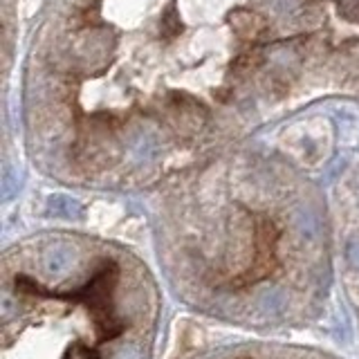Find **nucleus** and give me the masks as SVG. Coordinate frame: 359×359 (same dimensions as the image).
Masks as SVG:
<instances>
[{
  "instance_id": "obj_1",
  "label": "nucleus",
  "mask_w": 359,
  "mask_h": 359,
  "mask_svg": "<svg viewBox=\"0 0 359 359\" xmlns=\"http://www.w3.org/2000/svg\"><path fill=\"white\" fill-rule=\"evenodd\" d=\"M117 278H119L117 263L104 261L101 267L97 269V274L79 292H70V294H56V292H50L48 299L83 303L95 319L99 341H110L123 332V323L115 317V312H112V292H115Z\"/></svg>"
},
{
  "instance_id": "obj_2",
  "label": "nucleus",
  "mask_w": 359,
  "mask_h": 359,
  "mask_svg": "<svg viewBox=\"0 0 359 359\" xmlns=\"http://www.w3.org/2000/svg\"><path fill=\"white\" fill-rule=\"evenodd\" d=\"M276 241H278V229L274 227V222L265 216H256V261L245 274L231 280L233 287H250L274 272Z\"/></svg>"
},
{
  "instance_id": "obj_3",
  "label": "nucleus",
  "mask_w": 359,
  "mask_h": 359,
  "mask_svg": "<svg viewBox=\"0 0 359 359\" xmlns=\"http://www.w3.org/2000/svg\"><path fill=\"white\" fill-rule=\"evenodd\" d=\"M231 25L236 29V34L247 41H252L256 39L258 34H263L265 32V22L261 16H256L252 14V11H236V14H231Z\"/></svg>"
},
{
  "instance_id": "obj_4",
  "label": "nucleus",
  "mask_w": 359,
  "mask_h": 359,
  "mask_svg": "<svg viewBox=\"0 0 359 359\" xmlns=\"http://www.w3.org/2000/svg\"><path fill=\"white\" fill-rule=\"evenodd\" d=\"M79 351L83 353V359H99V355L93 351V348H88V346H79Z\"/></svg>"
},
{
  "instance_id": "obj_5",
  "label": "nucleus",
  "mask_w": 359,
  "mask_h": 359,
  "mask_svg": "<svg viewBox=\"0 0 359 359\" xmlns=\"http://www.w3.org/2000/svg\"><path fill=\"white\" fill-rule=\"evenodd\" d=\"M65 359H70V353H67V355H65Z\"/></svg>"
},
{
  "instance_id": "obj_6",
  "label": "nucleus",
  "mask_w": 359,
  "mask_h": 359,
  "mask_svg": "<svg viewBox=\"0 0 359 359\" xmlns=\"http://www.w3.org/2000/svg\"><path fill=\"white\" fill-rule=\"evenodd\" d=\"M243 359H245V357H243Z\"/></svg>"
}]
</instances>
